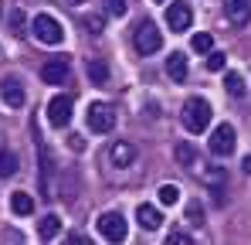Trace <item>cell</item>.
<instances>
[{
	"label": "cell",
	"instance_id": "6da1fadb",
	"mask_svg": "<svg viewBox=\"0 0 251 245\" xmlns=\"http://www.w3.org/2000/svg\"><path fill=\"white\" fill-rule=\"evenodd\" d=\"M183 126L190 129V133H204L210 122V102L207 99H201V95H190L187 102H183Z\"/></svg>",
	"mask_w": 251,
	"mask_h": 245
},
{
	"label": "cell",
	"instance_id": "7a4b0ae2",
	"mask_svg": "<svg viewBox=\"0 0 251 245\" xmlns=\"http://www.w3.org/2000/svg\"><path fill=\"white\" fill-rule=\"evenodd\" d=\"M31 34L41 41V44H61V41H65V28H61L58 17H51V14H38L34 24H31Z\"/></svg>",
	"mask_w": 251,
	"mask_h": 245
},
{
	"label": "cell",
	"instance_id": "3957f363",
	"mask_svg": "<svg viewBox=\"0 0 251 245\" xmlns=\"http://www.w3.org/2000/svg\"><path fill=\"white\" fill-rule=\"evenodd\" d=\"M160 48H163V31H160L156 24L143 21V24L136 28V51H139V55H156Z\"/></svg>",
	"mask_w": 251,
	"mask_h": 245
},
{
	"label": "cell",
	"instance_id": "277c9868",
	"mask_svg": "<svg viewBox=\"0 0 251 245\" xmlns=\"http://www.w3.org/2000/svg\"><path fill=\"white\" fill-rule=\"evenodd\" d=\"M234 143H238V136H234V126H231V122L214 126V133H210V153H214V157L234 153Z\"/></svg>",
	"mask_w": 251,
	"mask_h": 245
},
{
	"label": "cell",
	"instance_id": "5b68a950",
	"mask_svg": "<svg viewBox=\"0 0 251 245\" xmlns=\"http://www.w3.org/2000/svg\"><path fill=\"white\" fill-rule=\"evenodd\" d=\"M112 126H116V113H112L109 102H92L88 106V129L92 133H112Z\"/></svg>",
	"mask_w": 251,
	"mask_h": 245
},
{
	"label": "cell",
	"instance_id": "8992f818",
	"mask_svg": "<svg viewBox=\"0 0 251 245\" xmlns=\"http://www.w3.org/2000/svg\"><path fill=\"white\" fill-rule=\"evenodd\" d=\"M99 235L109 239V242H123L126 235H129L126 218H123V214H116V211H105V214L99 218Z\"/></svg>",
	"mask_w": 251,
	"mask_h": 245
},
{
	"label": "cell",
	"instance_id": "52a82bcc",
	"mask_svg": "<svg viewBox=\"0 0 251 245\" xmlns=\"http://www.w3.org/2000/svg\"><path fill=\"white\" fill-rule=\"evenodd\" d=\"M48 122L58 126V129H65V126L72 122V95L58 92V95L48 102Z\"/></svg>",
	"mask_w": 251,
	"mask_h": 245
},
{
	"label": "cell",
	"instance_id": "ba28073f",
	"mask_svg": "<svg viewBox=\"0 0 251 245\" xmlns=\"http://www.w3.org/2000/svg\"><path fill=\"white\" fill-rule=\"evenodd\" d=\"M194 24V10H190V3H170L167 7V28L170 31H187Z\"/></svg>",
	"mask_w": 251,
	"mask_h": 245
},
{
	"label": "cell",
	"instance_id": "9c48e42d",
	"mask_svg": "<svg viewBox=\"0 0 251 245\" xmlns=\"http://www.w3.org/2000/svg\"><path fill=\"white\" fill-rule=\"evenodd\" d=\"M68 72H72L68 58H51V61H44L41 79H44V85H65L68 82Z\"/></svg>",
	"mask_w": 251,
	"mask_h": 245
},
{
	"label": "cell",
	"instance_id": "30bf717a",
	"mask_svg": "<svg viewBox=\"0 0 251 245\" xmlns=\"http://www.w3.org/2000/svg\"><path fill=\"white\" fill-rule=\"evenodd\" d=\"M0 95H3V102H7L10 109H21V106L27 102L24 85H21V79H14V75H7V79L0 82Z\"/></svg>",
	"mask_w": 251,
	"mask_h": 245
},
{
	"label": "cell",
	"instance_id": "8fae6325",
	"mask_svg": "<svg viewBox=\"0 0 251 245\" xmlns=\"http://www.w3.org/2000/svg\"><path fill=\"white\" fill-rule=\"evenodd\" d=\"M224 17L234 28H245L251 21V0H224Z\"/></svg>",
	"mask_w": 251,
	"mask_h": 245
},
{
	"label": "cell",
	"instance_id": "7c38bea8",
	"mask_svg": "<svg viewBox=\"0 0 251 245\" xmlns=\"http://www.w3.org/2000/svg\"><path fill=\"white\" fill-rule=\"evenodd\" d=\"M136 221L153 232V228L163 225V214H160V208H153V204H139V208H136Z\"/></svg>",
	"mask_w": 251,
	"mask_h": 245
},
{
	"label": "cell",
	"instance_id": "4fadbf2b",
	"mask_svg": "<svg viewBox=\"0 0 251 245\" xmlns=\"http://www.w3.org/2000/svg\"><path fill=\"white\" fill-rule=\"evenodd\" d=\"M167 75H170L173 82H183L187 75H190V65H187V58H183L180 51H176V55H170V58H167Z\"/></svg>",
	"mask_w": 251,
	"mask_h": 245
},
{
	"label": "cell",
	"instance_id": "5bb4252c",
	"mask_svg": "<svg viewBox=\"0 0 251 245\" xmlns=\"http://www.w3.org/2000/svg\"><path fill=\"white\" fill-rule=\"evenodd\" d=\"M132 160H136V147L126 143V140H119V143L112 147V163H116V167H129Z\"/></svg>",
	"mask_w": 251,
	"mask_h": 245
},
{
	"label": "cell",
	"instance_id": "9a60e30c",
	"mask_svg": "<svg viewBox=\"0 0 251 245\" xmlns=\"http://www.w3.org/2000/svg\"><path fill=\"white\" fill-rule=\"evenodd\" d=\"M58 232H61V218H58V214H44L41 225H38V235L48 242V239H54Z\"/></svg>",
	"mask_w": 251,
	"mask_h": 245
},
{
	"label": "cell",
	"instance_id": "2e32d148",
	"mask_svg": "<svg viewBox=\"0 0 251 245\" xmlns=\"http://www.w3.org/2000/svg\"><path fill=\"white\" fill-rule=\"evenodd\" d=\"M88 79L95 82V85H105V82H109V65L99 61V58H92V61H88Z\"/></svg>",
	"mask_w": 251,
	"mask_h": 245
},
{
	"label": "cell",
	"instance_id": "e0dca14e",
	"mask_svg": "<svg viewBox=\"0 0 251 245\" xmlns=\"http://www.w3.org/2000/svg\"><path fill=\"white\" fill-rule=\"evenodd\" d=\"M224 92L234 95V99H241V95H245V79H241L238 72H227V75H224Z\"/></svg>",
	"mask_w": 251,
	"mask_h": 245
},
{
	"label": "cell",
	"instance_id": "ac0fdd59",
	"mask_svg": "<svg viewBox=\"0 0 251 245\" xmlns=\"http://www.w3.org/2000/svg\"><path fill=\"white\" fill-rule=\"evenodd\" d=\"M10 211H14V214H31V211H34L31 194H21V191H17V194H10Z\"/></svg>",
	"mask_w": 251,
	"mask_h": 245
},
{
	"label": "cell",
	"instance_id": "d6986e66",
	"mask_svg": "<svg viewBox=\"0 0 251 245\" xmlns=\"http://www.w3.org/2000/svg\"><path fill=\"white\" fill-rule=\"evenodd\" d=\"M17 174V153L14 150H0V177Z\"/></svg>",
	"mask_w": 251,
	"mask_h": 245
},
{
	"label": "cell",
	"instance_id": "ffe728a7",
	"mask_svg": "<svg viewBox=\"0 0 251 245\" xmlns=\"http://www.w3.org/2000/svg\"><path fill=\"white\" fill-rule=\"evenodd\" d=\"M24 28H27V17H24V10H14V14H10V34H14V38H24V34H27Z\"/></svg>",
	"mask_w": 251,
	"mask_h": 245
},
{
	"label": "cell",
	"instance_id": "44dd1931",
	"mask_svg": "<svg viewBox=\"0 0 251 245\" xmlns=\"http://www.w3.org/2000/svg\"><path fill=\"white\" fill-rule=\"evenodd\" d=\"M190 48H194V51H201V55H207L210 48H214V38H210L207 31H201V34H194V41H190Z\"/></svg>",
	"mask_w": 251,
	"mask_h": 245
},
{
	"label": "cell",
	"instance_id": "7402d4cb",
	"mask_svg": "<svg viewBox=\"0 0 251 245\" xmlns=\"http://www.w3.org/2000/svg\"><path fill=\"white\" fill-rule=\"evenodd\" d=\"M82 24L88 28V34H102V31H105V17H102V14H88Z\"/></svg>",
	"mask_w": 251,
	"mask_h": 245
},
{
	"label": "cell",
	"instance_id": "603a6c76",
	"mask_svg": "<svg viewBox=\"0 0 251 245\" xmlns=\"http://www.w3.org/2000/svg\"><path fill=\"white\" fill-rule=\"evenodd\" d=\"M204 61H207V68H210V72H221V68H224V61H227V55H224V51H214V48H210Z\"/></svg>",
	"mask_w": 251,
	"mask_h": 245
},
{
	"label": "cell",
	"instance_id": "cb8c5ba5",
	"mask_svg": "<svg viewBox=\"0 0 251 245\" xmlns=\"http://www.w3.org/2000/svg\"><path fill=\"white\" fill-rule=\"evenodd\" d=\"M176 201H180V191L173 184H163L160 187V204H176Z\"/></svg>",
	"mask_w": 251,
	"mask_h": 245
},
{
	"label": "cell",
	"instance_id": "d4e9b609",
	"mask_svg": "<svg viewBox=\"0 0 251 245\" xmlns=\"http://www.w3.org/2000/svg\"><path fill=\"white\" fill-rule=\"evenodd\" d=\"M173 153H176V160L187 163V167L194 163V147H190V143H176V150H173Z\"/></svg>",
	"mask_w": 251,
	"mask_h": 245
},
{
	"label": "cell",
	"instance_id": "484cf974",
	"mask_svg": "<svg viewBox=\"0 0 251 245\" xmlns=\"http://www.w3.org/2000/svg\"><path fill=\"white\" fill-rule=\"evenodd\" d=\"M105 3V10L112 14V17H123L126 14V0H102Z\"/></svg>",
	"mask_w": 251,
	"mask_h": 245
},
{
	"label": "cell",
	"instance_id": "4316f807",
	"mask_svg": "<svg viewBox=\"0 0 251 245\" xmlns=\"http://www.w3.org/2000/svg\"><path fill=\"white\" fill-rule=\"evenodd\" d=\"M167 242H170V245H190L194 239H190L187 232H170V239H167Z\"/></svg>",
	"mask_w": 251,
	"mask_h": 245
},
{
	"label": "cell",
	"instance_id": "83f0119b",
	"mask_svg": "<svg viewBox=\"0 0 251 245\" xmlns=\"http://www.w3.org/2000/svg\"><path fill=\"white\" fill-rule=\"evenodd\" d=\"M68 147H72L75 153H82V150H85V140L78 136V133H72V136H68Z\"/></svg>",
	"mask_w": 251,
	"mask_h": 245
},
{
	"label": "cell",
	"instance_id": "f1b7e54d",
	"mask_svg": "<svg viewBox=\"0 0 251 245\" xmlns=\"http://www.w3.org/2000/svg\"><path fill=\"white\" fill-rule=\"evenodd\" d=\"M241 167H245V174H251V153L245 157V160H241Z\"/></svg>",
	"mask_w": 251,
	"mask_h": 245
},
{
	"label": "cell",
	"instance_id": "f546056e",
	"mask_svg": "<svg viewBox=\"0 0 251 245\" xmlns=\"http://www.w3.org/2000/svg\"><path fill=\"white\" fill-rule=\"evenodd\" d=\"M68 3H82V0H68Z\"/></svg>",
	"mask_w": 251,
	"mask_h": 245
},
{
	"label": "cell",
	"instance_id": "4dcf8cb0",
	"mask_svg": "<svg viewBox=\"0 0 251 245\" xmlns=\"http://www.w3.org/2000/svg\"><path fill=\"white\" fill-rule=\"evenodd\" d=\"M153 3H163V0H153Z\"/></svg>",
	"mask_w": 251,
	"mask_h": 245
}]
</instances>
